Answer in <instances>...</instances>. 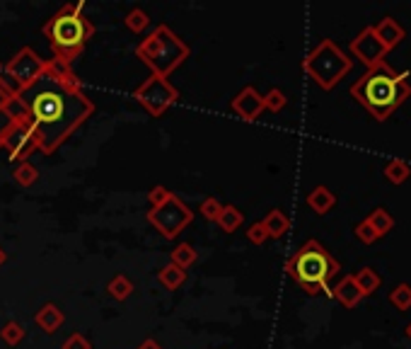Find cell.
Masks as SVG:
<instances>
[{"instance_id": "obj_1", "label": "cell", "mask_w": 411, "mask_h": 349, "mask_svg": "<svg viewBox=\"0 0 411 349\" xmlns=\"http://www.w3.org/2000/svg\"><path fill=\"white\" fill-rule=\"evenodd\" d=\"M15 92L41 153L56 151L95 112V105L80 87L73 68L53 58L44 63L37 80Z\"/></svg>"}, {"instance_id": "obj_2", "label": "cell", "mask_w": 411, "mask_h": 349, "mask_svg": "<svg viewBox=\"0 0 411 349\" xmlns=\"http://www.w3.org/2000/svg\"><path fill=\"white\" fill-rule=\"evenodd\" d=\"M407 78H409L407 70L397 75L387 63H380L375 68H368V73L363 78L351 85V95L355 97V102H360L368 109L372 119L385 122L394 109L411 95Z\"/></svg>"}, {"instance_id": "obj_3", "label": "cell", "mask_w": 411, "mask_h": 349, "mask_svg": "<svg viewBox=\"0 0 411 349\" xmlns=\"http://www.w3.org/2000/svg\"><path fill=\"white\" fill-rule=\"evenodd\" d=\"M85 10V3H70L63 5L51 20L44 22L41 32L44 37L51 44L53 51V61L70 65L73 68V61L82 53L85 44L90 42V37L95 34V27L92 22L82 15Z\"/></svg>"}, {"instance_id": "obj_4", "label": "cell", "mask_w": 411, "mask_h": 349, "mask_svg": "<svg viewBox=\"0 0 411 349\" xmlns=\"http://www.w3.org/2000/svg\"><path fill=\"white\" fill-rule=\"evenodd\" d=\"M286 272L290 279L298 281V286L310 296L329 291V279L337 277L339 262L327 253V248L317 240H308L293 258L286 262Z\"/></svg>"}, {"instance_id": "obj_5", "label": "cell", "mask_w": 411, "mask_h": 349, "mask_svg": "<svg viewBox=\"0 0 411 349\" xmlns=\"http://www.w3.org/2000/svg\"><path fill=\"white\" fill-rule=\"evenodd\" d=\"M136 56L152 70V75L167 78L172 70H177L179 65L189 58V46H186L167 25H157L155 30L138 44Z\"/></svg>"}, {"instance_id": "obj_6", "label": "cell", "mask_w": 411, "mask_h": 349, "mask_svg": "<svg viewBox=\"0 0 411 349\" xmlns=\"http://www.w3.org/2000/svg\"><path fill=\"white\" fill-rule=\"evenodd\" d=\"M351 68H353V61L332 39H322L303 61V70L322 90H332L344 75L351 73Z\"/></svg>"}, {"instance_id": "obj_7", "label": "cell", "mask_w": 411, "mask_h": 349, "mask_svg": "<svg viewBox=\"0 0 411 349\" xmlns=\"http://www.w3.org/2000/svg\"><path fill=\"white\" fill-rule=\"evenodd\" d=\"M191 218H194V211H191L177 194H172L167 201H162L160 206H150V211H148V223H150L157 233H162V238H167V240L177 238L191 223Z\"/></svg>"}, {"instance_id": "obj_8", "label": "cell", "mask_w": 411, "mask_h": 349, "mask_svg": "<svg viewBox=\"0 0 411 349\" xmlns=\"http://www.w3.org/2000/svg\"><path fill=\"white\" fill-rule=\"evenodd\" d=\"M133 97L148 109L150 117H162V114L179 100V90L174 85H169L167 78L150 75L143 85L136 87Z\"/></svg>"}, {"instance_id": "obj_9", "label": "cell", "mask_w": 411, "mask_h": 349, "mask_svg": "<svg viewBox=\"0 0 411 349\" xmlns=\"http://www.w3.org/2000/svg\"><path fill=\"white\" fill-rule=\"evenodd\" d=\"M44 63L46 61L39 58V53H37L34 49L25 46L15 53V58H10V61L3 65V70L10 78V83H13V90H22V87H27L32 80H37V75L44 70Z\"/></svg>"}, {"instance_id": "obj_10", "label": "cell", "mask_w": 411, "mask_h": 349, "mask_svg": "<svg viewBox=\"0 0 411 349\" xmlns=\"http://www.w3.org/2000/svg\"><path fill=\"white\" fill-rule=\"evenodd\" d=\"M3 148L10 153V158H13L18 165L25 163L27 158L37 151V139H34V131L30 127V119L27 117L20 119V122L10 129V134L5 136V141H3Z\"/></svg>"}, {"instance_id": "obj_11", "label": "cell", "mask_w": 411, "mask_h": 349, "mask_svg": "<svg viewBox=\"0 0 411 349\" xmlns=\"http://www.w3.org/2000/svg\"><path fill=\"white\" fill-rule=\"evenodd\" d=\"M25 117L27 114L18 102V92L13 90V85L0 78V148H3V141L10 134V129Z\"/></svg>"}, {"instance_id": "obj_12", "label": "cell", "mask_w": 411, "mask_h": 349, "mask_svg": "<svg viewBox=\"0 0 411 349\" xmlns=\"http://www.w3.org/2000/svg\"><path fill=\"white\" fill-rule=\"evenodd\" d=\"M351 51H353L355 58H360V61L368 65V68H375V65L385 63V56H387V49L382 46V42L375 37L372 27H365V30L351 42Z\"/></svg>"}, {"instance_id": "obj_13", "label": "cell", "mask_w": 411, "mask_h": 349, "mask_svg": "<svg viewBox=\"0 0 411 349\" xmlns=\"http://www.w3.org/2000/svg\"><path fill=\"white\" fill-rule=\"evenodd\" d=\"M233 109L240 119H244V122H256V119L261 117V112H264V95H259L254 87L247 85L235 95Z\"/></svg>"}, {"instance_id": "obj_14", "label": "cell", "mask_w": 411, "mask_h": 349, "mask_svg": "<svg viewBox=\"0 0 411 349\" xmlns=\"http://www.w3.org/2000/svg\"><path fill=\"white\" fill-rule=\"evenodd\" d=\"M329 293H332V296L337 298V301L341 303L344 308H355V305L360 303V298H363L360 288L355 286V281H353V274L341 277V281H339Z\"/></svg>"}, {"instance_id": "obj_15", "label": "cell", "mask_w": 411, "mask_h": 349, "mask_svg": "<svg viewBox=\"0 0 411 349\" xmlns=\"http://www.w3.org/2000/svg\"><path fill=\"white\" fill-rule=\"evenodd\" d=\"M34 323L41 327L46 335H53L56 330H61V325L65 323L63 310L56 303H44L34 315Z\"/></svg>"}, {"instance_id": "obj_16", "label": "cell", "mask_w": 411, "mask_h": 349, "mask_svg": "<svg viewBox=\"0 0 411 349\" xmlns=\"http://www.w3.org/2000/svg\"><path fill=\"white\" fill-rule=\"evenodd\" d=\"M372 32H375V37H377V39L382 42V46H385L387 51H390V49H394V46H397V44L402 42L404 37H407V32H404L402 27H399L397 22H394L392 18H385V20H380V22H377L375 27H372Z\"/></svg>"}, {"instance_id": "obj_17", "label": "cell", "mask_w": 411, "mask_h": 349, "mask_svg": "<svg viewBox=\"0 0 411 349\" xmlns=\"http://www.w3.org/2000/svg\"><path fill=\"white\" fill-rule=\"evenodd\" d=\"M261 226H264L268 238H283L288 233V228H290V221L281 209H273V211H268L264 218H261Z\"/></svg>"}, {"instance_id": "obj_18", "label": "cell", "mask_w": 411, "mask_h": 349, "mask_svg": "<svg viewBox=\"0 0 411 349\" xmlns=\"http://www.w3.org/2000/svg\"><path fill=\"white\" fill-rule=\"evenodd\" d=\"M334 204H337V196L332 194V189H327L325 184L322 187H315L312 192L308 194V206L315 214H327V211L334 209Z\"/></svg>"}, {"instance_id": "obj_19", "label": "cell", "mask_w": 411, "mask_h": 349, "mask_svg": "<svg viewBox=\"0 0 411 349\" xmlns=\"http://www.w3.org/2000/svg\"><path fill=\"white\" fill-rule=\"evenodd\" d=\"M353 281H355V286L360 288V293H363V298L365 296H370V293H375L377 288H380V274H377L375 269H370V267H363L360 272H355L353 274Z\"/></svg>"}, {"instance_id": "obj_20", "label": "cell", "mask_w": 411, "mask_h": 349, "mask_svg": "<svg viewBox=\"0 0 411 349\" xmlns=\"http://www.w3.org/2000/svg\"><path fill=\"white\" fill-rule=\"evenodd\" d=\"M157 281H160L167 291H177V288L186 281V272L174 265H164L162 269L157 272Z\"/></svg>"}, {"instance_id": "obj_21", "label": "cell", "mask_w": 411, "mask_h": 349, "mask_svg": "<svg viewBox=\"0 0 411 349\" xmlns=\"http://www.w3.org/2000/svg\"><path fill=\"white\" fill-rule=\"evenodd\" d=\"M216 223H218V226H221L226 233H235V231H237V228L244 223V214L237 209V206H230V204H228V206H223V211H221V216H218V221H216Z\"/></svg>"}, {"instance_id": "obj_22", "label": "cell", "mask_w": 411, "mask_h": 349, "mask_svg": "<svg viewBox=\"0 0 411 349\" xmlns=\"http://www.w3.org/2000/svg\"><path fill=\"white\" fill-rule=\"evenodd\" d=\"M196 262V250L191 248L189 243H179L177 248L169 253V265H174V267H179V269H189L191 265Z\"/></svg>"}, {"instance_id": "obj_23", "label": "cell", "mask_w": 411, "mask_h": 349, "mask_svg": "<svg viewBox=\"0 0 411 349\" xmlns=\"http://www.w3.org/2000/svg\"><path fill=\"white\" fill-rule=\"evenodd\" d=\"M107 293L114 298V301H126V298L133 293V281H131L126 274H117L107 284Z\"/></svg>"}, {"instance_id": "obj_24", "label": "cell", "mask_w": 411, "mask_h": 349, "mask_svg": "<svg viewBox=\"0 0 411 349\" xmlns=\"http://www.w3.org/2000/svg\"><path fill=\"white\" fill-rule=\"evenodd\" d=\"M365 221L370 223V228H372V231H375L380 238H382V236H387V233L392 231V226H394V218L390 216V211H387V209H375L368 218H365Z\"/></svg>"}, {"instance_id": "obj_25", "label": "cell", "mask_w": 411, "mask_h": 349, "mask_svg": "<svg viewBox=\"0 0 411 349\" xmlns=\"http://www.w3.org/2000/svg\"><path fill=\"white\" fill-rule=\"evenodd\" d=\"M0 340L5 342L8 347H18L22 340H25V325L18 323V320H8L0 330Z\"/></svg>"}, {"instance_id": "obj_26", "label": "cell", "mask_w": 411, "mask_h": 349, "mask_svg": "<svg viewBox=\"0 0 411 349\" xmlns=\"http://www.w3.org/2000/svg\"><path fill=\"white\" fill-rule=\"evenodd\" d=\"M13 177H15V182L20 184V187H32V184L39 179V170H37L32 163H20L18 167H15V172H13Z\"/></svg>"}, {"instance_id": "obj_27", "label": "cell", "mask_w": 411, "mask_h": 349, "mask_svg": "<svg viewBox=\"0 0 411 349\" xmlns=\"http://www.w3.org/2000/svg\"><path fill=\"white\" fill-rule=\"evenodd\" d=\"M385 174H387V179H390L392 184H402V182H407L409 179L411 167L404 160H390L385 165Z\"/></svg>"}, {"instance_id": "obj_28", "label": "cell", "mask_w": 411, "mask_h": 349, "mask_svg": "<svg viewBox=\"0 0 411 349\" xmlns=\"http://www.w3.org/2000/svg\"><path fill=\"white\" fill-rule=\"evenodd\" d=\"M390 303L394 308L399 310H407L411 308V286L409 284H399V286H394L390 291Z\"/></svg>"}, {"instance_id": "obj_29", "label": "cell", "mask_w": 411, "mask_h": 349, "mask_svg": "<svg viewBox=\"0 0 411 349\" xmlns=\"http://www.w3.org/2000/svg\"><path fill=\"white\" fill-rule=\"evenodd\" d=\"M124 22H126V27H129V30L133 32V34H141V32H143L145 27L150 25V18H148V15L141 8H133L129 15H126Z\"/></svg>"}, {"instance_id": "obj_30", "label": "cell", "mask_w": 411, "mask_h": 349, "mask_svg": "<svg viewBox=\"0 0 411 349\" xmlns=\"http://www.w3.org/2000/svg\"><path fill=\"white\" fill-rule=\"evenodd\" d=\"M221 211H223V204L216 199V196H206V199L201 201V206H199V214L204 216L206 221H211V223H216V221H218Z\"/></svg>"}, {"instance_id": "obj_31", "label": "cell", "mask_w": 411, "mask_h": 349, "mask_svg": "<svg viewBox=\"0 0 411 349\" xmlns=\"http://www.w3.org/2000/svg\"><path fill=\"white\" fill-rule=\"evenodd\" d=\"M288 97L283 95L278 87H271V90L264 95V109H268V112H281L283 107H286Z\"/></svg>"}, {"instance_id": "obj_32", "label": "cell", "mask_w": 411, "mask_h": 349, "mask_svg": "<svg viewBox=\"0 0 411 349\" xmlns=\"http://www.w3.org/2000/svg\"><path fill=\"white\" fill-rule=\"evenodd\" d=\"M355 238H358L360 243H365V245H372V243H375V240L380 238V236H377V233L372 231L368 221H360L358 226H355Z\"/></svg>"}, {"instance_id": "obj_33", "label": "cell", "mask_w": 411, "mask_h": 349, "mask_svg": "<svg viewBox=\"0 0 411 349\" xmlns=\"http://www.w3.org/2000/svg\"><path fill=\"white\" fill-rule=\"evenodd\" d=\"M247 240H249V243H254V245H264L266 243L268 236H266L264 226H261V221L252 223V226L247 228Z\"/></svg>"}, {"instance_id": "obj_34", "label": "cell", "mask_w": 411, "mask_h": 349, "mask_svg": "<svg viewBox=\"0 0 411 349\" xmlns=\"http://www.w3.org/2000/svg\"><path fill=\"white\" fill-rule=\"evenodd\" d=\"M61 349H92V345H90V340L82 335V332H73V335L65 337Z\"/></svg>"}, {"instance_id": "obj_35", "label": "cell", "mask_w": 411, "mask_h": 349, "mask_svg": "<svg viewBox=\"0 0 411 349\" xmlns=\"http://www.w3.org/2000/svg\"><path fill=\"white\" fill-rule=\"evenodd\" d=\"M172 192H169L167 187H162V184H157V187L150 189V194H148V201H150V206H160L162 201H167Z\"/></svg>"}, {"instance_id": "obj_36", "label": "cell", "mask_w": 411, "mask_h": 349, "mask_svg": "<svg viewBox=\"0 0 411 349\" xmlns=\"http://www.w3.org/2000/svg\"><path fill=\"white\" fill-rule=\"evenodd\" d=\"M136 349H162V345L157 340H152V337H148V340L141 342V345L136 347Z\"/></svg>"}, {"instance_id": "obj_37", "label": "cell", "mask_w": 411, "mask_h": 349, "mask_svg": "<svg viewBox=\"0 0 411 349\" xmlns=\"http://www.w3.org/2000/svg\"><path fill=\"white\" fill-rule=\"evenodd\" d=\"M5 260H8V255H5V250H3V248H0V267H3V265H5Z\"/></svg>"}, {"instance_id": "obj_38", "label": "cell", "mask_w": 411, "mask_h": 349, "mask_svg": "<svg viewBox=\"0 0 411 349\" xmlns=\"http://www.w3.org/2000/svg\"><path fill=\"white\" fill-rule=\"evenodd\" d=\"M407 337H409V340H411V323H409V327H407Z\"/></svg>"}, {"instance_id": "obj_39", "label": "cell", "mask_w": 411, "mask_h": 349, "mask_svg": "<svg viewBox=\"0 0 411 349\" xmlns=\"http://www.w3.org/2000/svg\"><path fill=\"white\" fill-rule=\"evenodd\" d=\"M0 73H3V63H0Z\"/></svg>"}]
</instances>
